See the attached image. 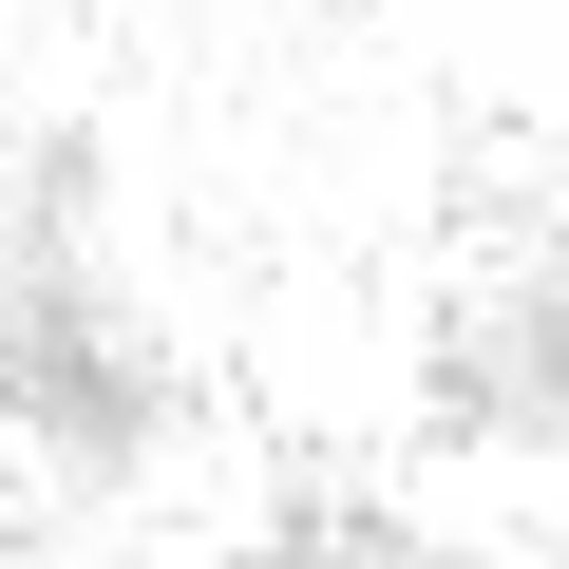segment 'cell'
<instances>
[{
  "label": "cell",
  "mask_w": 569,
  "mask_h": 569,
  "mask_svg": "<svg viewBox=\"0 0 569 569\" xmlns=\"http://www.w3.org/2000/svg\"><path fill=\"white\" fill-rule=\"evenodd\" d=\"M550 550H569V512H550Z\"/></svg>",
  "instance_id": "2"
},
{
  "label": "cell",
  "mask_w": 569,
  "mask_h": 569,
  "mask_svg": "<svg viewBox=\"0 0 569 569\" xmlns=\"http://www.w3.org/2000/svg\"><path fill=\"white\" fill-rule=\"evenodd\" d=\"M0 418H20L77 493L152 475V342L96 284V152L77 133L20 171V228H0Z\"/></svg>",
  "instance_id": "1"
}]
</instances>
